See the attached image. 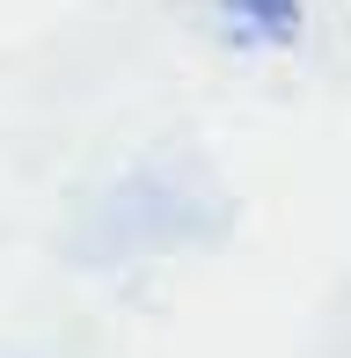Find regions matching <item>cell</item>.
<instances>
[{
    "label": "cell",
    "instance_id": "cell-1",
    "mask_svg": "<svg viewBox=\"0 0 351 358\" xmlns=\"http://www.w3.org/2000/svg\"><path fill=\"white\" fill-rule=\"evenodd\" d=\"M227 29L242 44H285L300 29V0H227Z\"/></svg>",
    "mask_w": 351,
    "mask_h": 358
}]
</instances>
